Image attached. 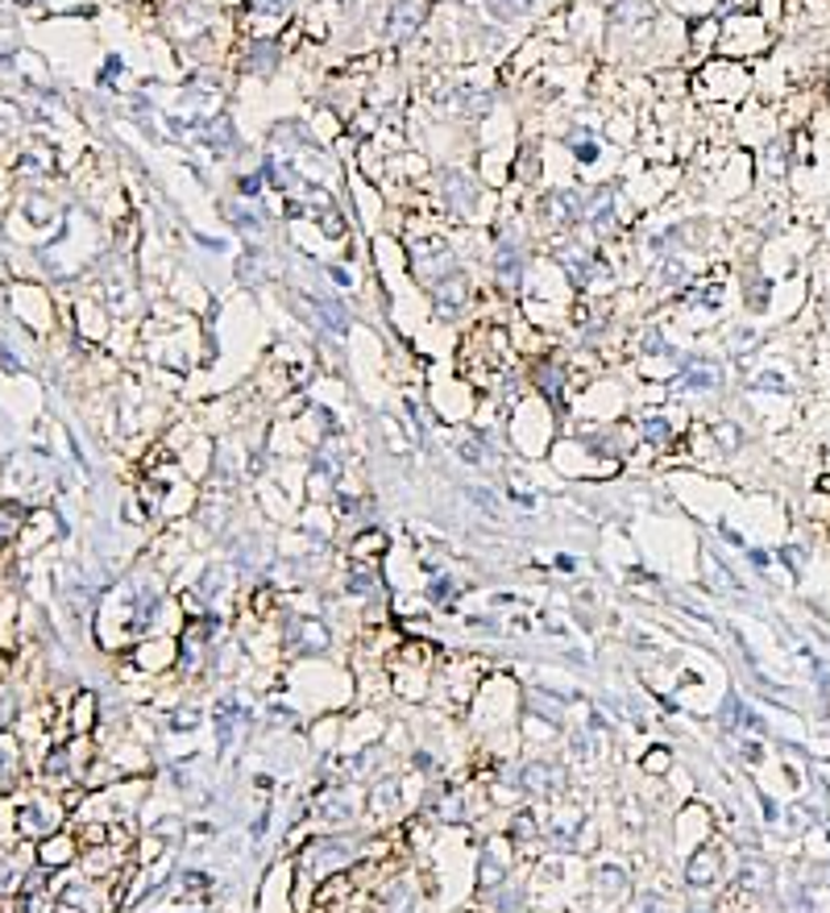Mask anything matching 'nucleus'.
I'll use <instances>...</instances> for the list:
<instances>
[{"label":"nucleus","instance_id":"f257e3e1","mask_svg":"<svg viewBox=\"0 0 830 913\" xmlns=\"http://www.w3.org/2000/svg\"><path fill=\"white\" fill-rule=\"evenodd\" d=\"M440 183H445V204H449L453 216H473V212H478V204H482V183H478L473 174L449 167V171L440 174Z\"/></svg>","mask_w":830,"mask_h":913}]
</instances>
